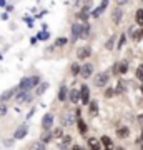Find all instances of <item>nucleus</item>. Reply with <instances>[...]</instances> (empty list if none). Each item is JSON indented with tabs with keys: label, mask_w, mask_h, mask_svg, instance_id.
<instances>
[{
	"label": "nucleus",
	"mask_w": 143,
	"mask_h": 150,
	"mask_svg": "<svg viewBox=\"0 0 143 150\" xmlns=\"http://www.w3.org/2000/svg\"><path fill=\"white\" fill-rule=\"evenodd\" d=\"M32 149H45V144L43 142H35V144H32Z\"/></svg>",
	"instance_id": "nucleus-32"
},
{
	"label": "nucleus",
	"mask_w": 143,
	"mask_h": 150,
	"mask_svg": "<svg viewBox=\"0 0 143 150\" xmlns=\"http://www.w3.org/2000/svg\"><path fill=\"white\" fill-rule=\"evenodd\" d=\"M72 120H73V117H72V113L65 112V113H63V123H72Z\"/></svg>",
	"instance_id": "nucleus-26"
},
{
	"label": "nucleus",
	"mask_w": 143,
	"mask_h": 150,
	"mask_svg": "<svg viewBox=\"0 0 143 150\" xmlns=\"http://www.w3.org/2000/svg\"><path fill=\"white\" fill-rule=\"evenodd\" d=\"M38 38H42V40H43V38H48V33H40V35H38Z\"/></svg>",
	"instance_id": "nucleus-40"
},
{
	"label": "nucleus",
	"mask_w": 143,
	"mask_h": 150,
	"mask_svg": "<svg viewBox=\"0 0 143 150\" xmlns=\"http://www.w3.org/2000/svg\"><path fill=\"white\" fill-rule=\"evenodd\" d=\"M77 125H78V130H80V134H82V135H85L87 132H88V127H87V123H85L80 117H78V120H77Z\"/></svg>",
	"instance_id": "nucleus-17"
},
{
	"label": "nucleus",
	"mask_w": 143,
	"mask_h": 150,
	"mask_svg": "<svg viewBox=\"0 0 143 150\" xmlns=\"http://www.w3.org/2000/svg\"><path fill=\"white\" fill-rule=\"evenodd\" d=\"M106 7H108V0H101V4H100V7H98V8H97V10H93V17H100L101 13H103V12H105V8Z\"/></svg>",
	"instance_id": "nucleus-12"
},
{
	"label": "nucleus",
	"mask_w": 143,
	"mask_h": 150,
	"mask_svg": "<svg viewBox=\"0 0 143 150\" xmlns=\"http://www.w3.org/2000/svg\"><path fill=\"white\" fill-rule=\"evenodd\" d=\"M135 20H137V23L140 25V27H143V10L142 8L137 10V13H135Z\"/></svg>",
	"instance_id": "nucleus-20"
},
{
	"label": "nucleus",
	"mask_w": 143,
	"mask_h": 150,
	"mask_svg": "<svg viewBox=\"0 0 143 150\" xmlns=\"http://www.w3.org/2000/svg\"><path fill=\"white\" fill-rule=\"evenodd\" d=\"M132 32H133V40L135 42H140L143 38V28H132Z\"/></svg>",
	"instance_id": "nucleus-16"
},
{
	"label": "nucleus",
	"mask_w": 143,
	"mask_h": 150,
	"mask_svg": "<svg viewBox=\"0 0 143 150\" xmlns=\"http://www.w3.org/2000/svg\"><path fill=\"white\" fill-rule=\"evenodd\" d=\"M27 134H28V127H27V125H20V127L15 130V134H13V139H15V140H20V139H23Z\"/></svg>",
	"instance_id": "nucleus-8"
},
{
	"label": "nucleus",
	"mask_w": 143,
	"mask_h": 150,
	"mask_svg": "<svg viewBox=\"0 0 143 150\" xmlns=\"http://www.w3.org/2000/svg\"><path fill=\"white\" fill-rule=\"evenodd\" d=\"M30 100V92L27 90V92H20L18 90V95H17V102L18 103H27Z\"/></svg>",
	"instance_id": "nucleus-9"
},
{
	"label": "nucleus",
	"mask_w": 143,
	"mask_h": 150,
	"mask_svg": "<svg viewBox=\"0 0 143 150\" xmlns=\"http://www.w3.org/2000/svg\"><path fill=\"white\" fill-rule=\"evenodd\" d=\"M42 127L43 130H50L53 127V113H45L42 118Z\"/></svg>",
	"instance_id": "nucleus-4"
},
{
	"label": "nucleus",
	"mask_w": 143,
	"mask_h": 150,
	"mask_svg": "<svg viewBox=\"0 0 143 150\" xmlns=\"http://www.w3.org/2000/svg\"><path fill=\"white\" fill-rule=\"evenodd\" d=\"M88 105H90V115L95 117L97 113H98V102H97V100H90Z\"/></svg>",
	"instance_id": "nucleus-18"
},
{
	"label": "nucleus",
	"mask_w": 143,
	"mask_h": 150,
	"mask_svg": "<svg viewBox=\"0 0 143 150\" xmlns=\"http://www.w3.org/2000/svg\"><path fill=\"white\" fill-rule=\"evenodd\" d=\"M128 135H130L128 127H117V137L118 139H127Z\"/></svg>",
	"instance_id": "nucleus-15"
},
{
	"label": "nucleus",
	"mask_w": 143,
	"mask_h": 150,
	"mask_svg": "<svg viewBox=\"0 0 143 150\" xmlns=\"http://www.w3.org/2000/svg\"><path fill=\"white\" fill-rule=\"evenodd\" d=\"M80 100L85 103V105H88V102H90V88L87 85H82V88H80Z\"/></svg>",
	"instance_id": "nucleus-3"
},
{
	"label": "nucleus",
	"mask_w": 143,
	"mask_h": 150,
	"mask_svg": "<svg viewBox=\"0 0 143 150\" xmlns=\"http://www.w3.org/2000/svg\"><path fill=\"white\" fill-rule=\"evenodd\" d=\"M137 144H143V132H142V135L137 139Z\"/></svg>",
	"instance_id": "nucleus-38"
},
{
	"label": "nucleus",
	"mask_w": 143,
	"mask_h": 150,
	"mask_svg": "<svg viewBox=\"0 0 143 150\" xmlns=\"http://www.w3.org/2000/svg\"><path fill=\"white\" fill-rule=\"evenodd\" d=\"M125 42H127V37H125V33H122V37H120V40H118L117 48H122L123 45H125Z\"/></svg>",
	"instance_id": "nucleus-29"
},
{
	"label": "nucleus",
	"mask_w": 143,
	"mask_h": 150,
	"mask_svg": "<svg viewBox=\"0 0 143 150\" xmlns=\"http://www.w3.org/2000/svg\"><path fill=\"white\" fill-rule=\"evenodd\" d=\"M50 139H52V134H50L48 130H45V132H43V135L40 137V142H43V144H48V142H50Z\"/></svg>",
	"instance_id": "nucleus-23"
},
{
	"label": "nucleus",
	"mask_w": 143,
	"mask_h": 150,
	"mask_svg": "<svg viewBox=\"0 0 143 150\" xmlns=\"http://www.w3.org/2000/svg\"><path fill=\"white\" fill-rule=\"evenodd\" d=\"M92 54V48L88 47V45H85V47H80L78 50H77V57H78V60H85L88 59Z\"/></svg>",
	"instance_id": "nucleus-5"
},
{
	"label": "nucleus",
	"mask_w": 143,
	"mask_h": 150,
	"mask_svg": "<svg viewBox=\"0 0 143 150\" xmlns=\"http://www.w3.org/2000/svg\"><path fill=\"white\" fill-rule=\"evenodd\" d=\"M127 70H128V64H127V62H120V64L115 65V74H118V75L127 74Z\"/></svg>",
	"instance_id": "nucleus-13"
},
{
	"label": "nucleus",
	"mask_w": 143,
	"mask_h": 150,
	"mask_svg": "<svg viewBox=\"0 0 143 150\" xmlns=\"http://www.w3.org/2000/svg\"><path fill=\"white\" fill-rule=\"evenodd\" d=\"M92 74H93V65L92 64H85L83 67H80V75H82L83 79L92 77Z\"/></svg>",
	"instance_id": "nucleus-7"
},
{
	"label": "nucleus",
	"mask_w": 143,
	"mask_h": 150,
	"mask_svg": "<svg viewBox=\"0 0 143 150\" xmlns=\"http://www.w3.org/2000/svg\"><path fill=\"white\" fill-rule=\"evenodd\" d=\"M7 113V105H5V102H0V117H4Z\"/></svg>",
	"instance_id": "nucleus-30"
},
{
	"label": "nucleus",
	"mask_w": 143,
	"mask_h": 150,
	"mask_svg": "<svg viewBox=\"0 0 143 150\" xmlns=\"http://www.w3.org/2000/svg\"><path fill=\"white\" fill-rule=\"evenodd\" d=\"M68 98H70V102L72 103L80 102V92L77 90V88H72V90L68 92Z\"/></svg>",
	"instance_id": "nucleus-14"
},
{
	"label": "nucleus",
	"mask_w": 143,
	"mask_h": 150,
	"mask_svg": "<svg viewBox=\"0 0 143 150\" xmlns=\"http://www.w3.org/2000/svg\"><path fill=\"white\" fill-rule=\"evenodd\" d=\"M142 93H143V85H142Z\"/></svg>",
	"instance_id": "nucleus-42"
},
{
	"label": "nucleus",
	"mask_w": 143,
	"mask_h": 150,
	"mask_svg": "<svg viewBox=\"0 0 143 150\" xmlns=\"http://www.w3.org/2000/svg\"><path fill=\"white\" fill-rule=\"evenodd\" d=\"M118 92H123V82H120V83H118Z\"/></svg>",
	"instance_id": "nucleus-41"
},
{
	"label": "nucleus",
	"mask_w": 143,
	"mask_h": 150,
	"mask_svg": "<svg viewBox=\"0 0 143 150\" xmlns=\"http://www.w3.org/2000/svg\"><path fill=\"white\" fill-rule=\"evenodd\" d=\"M88 32H90V27H88V23H85V25H82V30H80V38L88 37Z\"/></svg>",
	"instance_id": "nucleus-21"
},
{
	"label": "nucleus",
	"mask_w": 143,
	"mask_h": 150,
	"mask_svg": "<svg viewBox=\"0 0 143 150\" xmlns=\"http://www.w3.org/2000/svg\"><path fill=\"white\" fill-rule=\"evenodd\" d=\"M100 142H101L103 145H105L106 149H110V147H111V139H110V137H106V135H103V137H101Z\"/></svg>",
	"instance_id": "nucleus-24"
},
{
	"label": "nucleus",
	"mask_w": 143,
	"mask_h": 150,
	"mask_svg": "<svg viewBox=\"0 0 143 150\" xmlns=\"http://www.w3.org/2000/svg\"><path fill=\"white\" fill-rule=\"evenodd\" d=\"M65 43H67V38H57L55 45H65Z\"/></svg>",
	"instance_id": "nucleus-33"
},
{
	"label": "nucleus",
	"mask_w": 143,
	"mask_h": 150,
	"mask_svg": "<svg viewBox=\"0 0 143 150\" xmlns=\"http://www.w3.org/2000/svg\"><path fill=\"white\" fill-rule=\"evenodd\" d=\"M38 82H40L38 77H25V79H22L20 80V83H18L17 88H18L20 92H27V90H30V88H33Z\"/></svg>",
	"instance_id": "nucleus-1"
},
{
	"label": "nucleus",
	"mask_w": 143,
	"mask_h": 150,
	"mask_svg": "<svg viewBox=\"0 0 143 150\" xmlns=\"http://www.w3.org/2000/svg\"><path fill=\"white\" fill-rule=\"evenodd\" d=\"M53 135H55V137H62V130H60V129H57L55 132H53Z\"/></svg>",
	"instance_id": "nucleus-36"
},
{
	"label": "nucleus",
	"mask_w": 143,
	"mask_h": 150,
	"mask_svg": "<svg viewBox=\"0 0 143 150\" xmlns=\"http://www.w3.org/2000/svg\"><path fill=\"white\" fill-rule=\"evenodd\" d=\"M67 95H68V90H67V87H60L58 100H62V102H65V100H67Z\"/></svg>",
	"instance_id": "nucleus-19"
},
{
	"label": "nucleus",
	"mask_w": 143,
	"mask_h": 150,
	"mask_svg": "<svg viewBox=\"0 0 143 150\" xmlns=\"http://www.w3.org/2000/svg\"><path fill=\"white\" fill-rule=\"evenodd\" d=\"M80 30H82V25L80 23H73L72 25V42H75V40L80 38Z\"/></svg>",
	"instance_id": "nucleus-10"
},
{
	"label": "nucleus",
	"mask_w": 143,
	"mask_h": 150,
	"mask_svg": "<svg viewBox=\"0 0 143 150\" xmlns=\"http://www.w3.org/2000/svg\"><path fill=\"white\" fill-rule=\"evenodd\" d=\"M113 93H115V92H113V88H108V90L105 92V97H106V98H110V97L113 95Z\"/></svg>",
	"instance_id": "nucleus-35"
},
{
	"label": "nucleus",
	"mask_w": 143,
	"mask_h": 150,
	"mask_svg": "<svg viewBox=\"0 0 143 150\" xmlns=\"http://www.w3.org/2000/svg\"><path fill=\"white\" fill-rule=\"evenodd\" d=\"M88 145H90V149L98 150V149H100V140H97V139H90V140H88Z\"/></svg>",
	"instance_id": "nucleus-22"
},
{
	"label": "nucleus",
	"mask_w": 143,
	"mask_h": 150,
	"mask_svg": "<svg viewBox=\"0 0 143 150\" xmlns=\"http://www.w3.org/2000/svg\"><path fill=\"white\" fill-rule=\"evenodd\" d=\"M106 48H108V50H111V48H113V35H111V38L106 42Z\"/></svg>",
	"instance_id": "nucleus-34"
},
{
	"label": "nucleus",
	"mask_w": 143,
	"mask_h": 150,
	"mask_svg": "<svg viewBox=\"0 0 143 150\" xmlns=\"http://www.w3.org/2000/svg\"><path fill=\"white\" fill-rule=\"evenodd\" d=\"M138 123L143 127V113H142V115H138Z\"/></svg>",
	"instance_id": "nucleus-37"
},
{
	"label": "nucleus",
	"mask_w": 143,
	"mask_h": 150,
	"mask_svg": "<svg viewBox=\"0 0 143 150\" xmlns=\"http://www.w3.org/2000/svg\"><path fill=\"white\" fill-rule=\"evenodd\" d=\"M127 2H128V0H117V4H118V5H125Z\"/></svg>",
	"instance_id": "nucleus-39"
},
{
	"label": "nucleus",
	"mask_w": 143,
	"mask_h": 150,
	"mask_svg": "<svg viewBox=\"0 0 143 150\" xmlns=\"http://www.w3.org/2000/svg\"><path fill=\"white\" fill-rule=\"evenodd\" d=\"M72 144V137H63V142H62V147H68V145Z\"/></svg>",
	"instance_id": "nucleus-31"
},
{
	"label": "nucleus",
	"mask_w": 143,
	"mask_h": 150,
	"mask_svg": "<svg viewBox=\"0 0 143 150\" xmlns=\"http://www.w3.org/2000/svg\"><path fill=\"white\" fill-rule=\"evenodd\" d=\"M108 80H110V75L106 74V72H103V74H98V77L95 79V85H97V87H105L106 83H108Z\"/></svg>",
	"instance_id": "nucleus-6"
},
{
	"label": "nucleus",
	"mask_w": 143,
	"mask_h": 150,
	"mask_svg": "<svg viewBox=\"0 0 143 150\" xmlns=\"http://www.w3.org/2000/svg\"><path fill=\"white\" fill-rule=\"evenodd\" d=\"M18 90V88H10V90H7V92H4L2 95H0V102H7V100H10L12 97L15 95V92Z\"/></svg>",
	"instance_id": "nucleus-11"
},
{
	"label": "nucleus",
	"mask_w": 143,
	"mask_h": 150,
	"mask_svg": "<svg viewBox=\"0 0 143 150\" xmlns=\"http://www.w3.org/2000/svg\"><path fill=\"white\" fill-rule=\"evenodd\" d=\"M122 18H123V8L122 7H115L113 12H111V20H113V23L115 25H120Z\"/></svg>",
	"instance_id": "nucleus-2"
},
{
	"label": "nucleus",
	"mask_w": 143,
	"mask_h": 150,
	"mask_svg": "<svg viewBox=\"0 0 143 150\" xmlns=\"http://www.w3.org/2000/svg\"><path fill=\"white\" fill-rule=\"evenodd\" d=\"M47 88H48V83H47V82L40 83V85H38V88H37V95H42V93L47 90Z\"/></svg>",
	"instance_id": "nucleus-25"
},
{
	"label": "nucleus",
	"mask_w": 143,
	"mask_h": 150,
	"mask_svg": "<svg viewBox=\"0 0 143 150\" xmlns=\"http://www.w3.org/2000/svg\"><path fill=\"white\" fill-rule=\"evenodd\" d=\"M137 77L143 82V64H142V65H138V69H137Z\"/></svg>",
	"instance_id": "nucleus-28"
},
{
	"label": "nucleus",
	"mask_w": 143,
	"mask_h": 150,
	"mask_svg": "<svg viewBox=\"0 0 143 150\" xmlns=\"http://www.w3.org/2000/svg\"><path fill=\"white\" fill-rule=\"evenodd\" d=\"M70 72H72V75H78V74H80V67H78V64H73V65H72Z\"/></svg>",
	"instance_id": "nucleus-27"
}]
</instances>
